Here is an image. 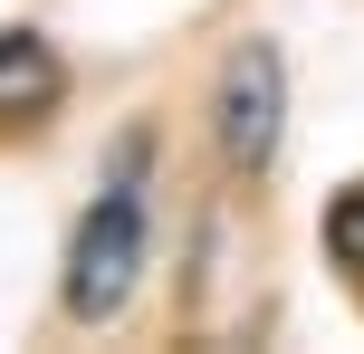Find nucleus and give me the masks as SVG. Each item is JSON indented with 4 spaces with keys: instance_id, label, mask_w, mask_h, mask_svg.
<instances>
[{
    "instance_id": "f257e3e1",
    "label": "nucleus",
    "mask_w": 364,
    "mask_h": 354,
    "mask_svg": "<svg viewBox=\"0 0 364 354\" xmlns=\"http://www.w3.org/2000/svg\"><path fill=\"white\" fill-rule=\"evenodd\" d=\"M144 172H154V134H125L106 182H96V201L77 211V240H68V316L77 326L125 316L134 278L154 259V192H144Z\"/></svg>"
},
{
    "instance_id": "f03ea898",
    "label": "nucleus",
    "mask_w": 364,
    "mask_h": 354,
    "mask_svg": "<svg viewBox=\"0 0 364 354\" xmlns=\"http://www.w3.org/2000/svg\"><path fill=\"white\" fill-rule=\"evenodd\" d=\"M211 125H220V153H230L240 172L278 163V134H288V57H278L269 38H240V48L220 57Z\"/></svg>"
},
{
    "instance_id": "7ed1b4c3",
    "label": "nucleus",
    "mask_w": 364,
    "mask_h": 354,
    "mask_svg": "<svg viewBox=\"0 0 364 354\" xmlns=\"http://www.w3.org/2000/svg\"><path fill=\"white\" fill-rule=\"evenodd\" d=\"M68 96V67L38 29H0V125H38Z\"/></svg>"
},
{
    "instance_id": "20e7f679",
    "label": "nucleus",
    "mask_w": 364,
    "mask_h": 354,
    "mask_svg": "<svg viewBox=\"0 0 364 354\" xmlns=\"http://www.w3.org/2000/svg\"><path fill=\"white\" fill-rule=\"evenodd\" d=\"M326 259L346 268V278H364V182H346L326 201Z\"/></svg>"
}]
</instances>
